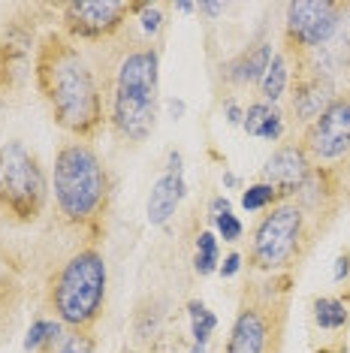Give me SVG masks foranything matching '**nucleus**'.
<instances>
[{
  "instance_id": "obj_12",
  "label": "nucleus",
  "mask_w": 350,
  "mask_h": 353,
  "mask_svg": "<svg viewBox=\"0 0 350 353\" xmlns=\"http://www.w3.org/2000/svg\"><path fill=\"white\" fill-rule=\"evenodd\" d=\"M311 170L314 166L305 151H302V145H281L266 160L260 181L272 184L278 194H281V199H290L299 194V188L305 184L308 175H311Z\"/></svg>"
},
{
  "instance_id": "obj_23",
  "label": "nucleus",
  "mask_w": 350,
  "mask_h": 353,
  "mask_svg": "<svg viewBox=\"0 0 350 353\" xmlns=\"http://www.w3.org/2000/svg\"><path fill=\"white\" fill-rule=\"evenodd\" d=\"M284 136V115L278 112V106L266 115V121L260 124V130H257V139H266V142H278Z\"/></svg>"
},
{
  "instance_id": "obj_26",
  "label": "nucleus",
  "mask_w": 350,
  "mask_h": 353,
  "mask_svg": "<svg viewBox=\"0 0 350 353\" xmlns=\"http://www.w3.org/2000/svg\"><path fill=\"white\" fill-rule=\"evenodd\" d=\"M238 269H242V254H229V256H224V263L218 266L220 278H233V275H238Z\"/></svg>"
},
{
  "instance_id": "obj_13",
  "label": "nucleus",
  "mask_w": 350,
  "mask_h": 353,
  "mask_svg": "<svg viewBox=\"0 0 350 353\" xmlns=\"http://www.w3.org/2000/svg\"><path fill=\"white\" fill-rule=\"evenodd\" d=\"M185 179H181V172H169L166 170L161 179L154 181V188H151V196H148V223H154V227H163L166 221L175 214V208L178 203L185 199Z\"/></svg>"
},
{
  "instance_id": "obj_7",
  "label": "nucleus",
  "mask_w": 350,
  "mask_h": 353,
  "mask_svg": "<svg viewBox=\"0 0 350 353\" xmlns=\"http://www.w3.org/2000/svg\"><path fill=\"white\" fill-rule=\"evenodd\" d=\"M347 6L350 3H336V0H296V3H287V15H284L287 49L296 58H308V54L326 49L344 25Z\"/></svg>"
},
{
  "instance_id": "obj_14",
  "label": "nucleus",
  "mask_w": 350,
  "mask_h": 353,
  "mask_svg": "<svg viewBox=\"0 0 350 353\" xmlns=\"http://www.w3.org/2000/svg\"><path fill=\"white\" fill-rule=\"evenodd\" d=\"M272 58H275L272 43H260V46H254V49L238 54V58L229 63L227 76L233 79L236 85H260V79L266 76V70H269V63H272Z\"/></svg>"
},
{
  "instance_id": "obj_9",
  "label": "nucleus",
  "mask_w": 350,
  "mask_h": 353,
  "mask_svg": "<svg viewBox=\"0 0 350 353\" xmlns=\"http://www.w3.org/2000/svg\"><path fill=\"white\" fill-rule=\"evenodd\" d=\"M139 3H127V0H70L63 3V30L73 39H85V43H100L109 39L115 30L136 12Z\"/></svg>"
},
{
  "instance_id": "obj_5",
  "label": "nucleus",
  "mask_w": 350,
  "mask_h": 353,
  "mask_svg": "<svg viewBox=\"0 0 350 353\" xmlns=\"http://www.w3.org/2000/svg\"><path fill=\"white\" fill-rule=\"evenodd\" d=\"M45 194L49 184L34 151L21 142L0 145V218L12 223L37 221L43 214Z\"/></svg>"
},
{
  "instance_id": "obj_3",
  "label": "nucleus",
  "mask_w": 350,
  "mask_h": 353,
  "mask_svg": "<svg viewBox=\"0 0 350 353\" xmlns=\"http://www.w3.org/2000/svg\"><path fill=\"white\" fill-rule=\"evenodd\" d=\"M54 205L73 227H88L103 214L109 199V172L88 142H63L54 154Z\"/></svg>"
},
{
  "instance_id": "obj_4",
  "label": "nucleus",
  "mask_w": 350,
  "mask_h": 353,
  "mask_svg": "<svg viewBox=\"0 0 350 353\" xmlns=\"http://www.w3.org/2000/svg\"><path fill=\"white\" fill-rule=\"evenodd\" d=\"M109 269L97 248L76 251L63 266L54 272L49 287V302L63 326L88 329L97 323L103 302H106Z\"/></svg>"
},
{
  "instance_id": "obj_1",
  "label": "nucleus",
  "mask_w": 350,
  "mask_h": 353,
  "mask_svg": "<svg viewBox=\"0 0 350 353\" xmlns=\"http://www.w3.org/2000/svg\"><path fill=\"white\" fill-rule=\"evenodd\" d=\"M34 79L54 124L76 139H91L103 127V94L85 54L67 34L43 37L34 54Z\"/></svg>"
},
{
  "instance_id": "obj_18",
  "label": "nucleus",
  "mask_w": 350,
  "mask_h": 353,
  "mask_svg": "<svg viewBox=\"0 0 350 353\" xmlns=\"http://www.w3.org/2000/svg\"><path fill=\"white\" fill-rule=\"evenodd\" d=\"M220 266V251H218V236L212 230H203L196 236V256H194V269L196 275H212Z\"/></svg>"
},
{
  "instance_id": "obj_25",
  "label": "nucleus",
  "mask_w": 350,
  "mask_h": 353,
  "mask_svg": "<svg viewBox=\"0 0 350 353\" xmlns=\"http://www.w3.org/2000/svg\"><path fill=\"white\" fill-rule=\"evenodd\" d=\"M275 106H269V103H251L248 106V112H245V121H242V127L248 130V136H257V130H260V124L266 121V115L272 112Z\"/></svg>"
},
{
  "instance_id": "obj_2",
  "label": "nucleus",
  "mask_w": 350,
  "mask_h": 353,
  "mask_svg": "<svg viewBox=\"0 0 350 353\" xmlns=\"http://www.w3.org/2000/svg\"><path fill=\"white\" fill-rule=\"evenodd\" d=\"M157 91H161V54L154 46L130 49L118 61L112 85V130L124 142H145L157 124Z\"/></svg>"
},
{
  "instance_id": "obj_10",
  "label": "nucleus",
  "mask_w": 350,
  "mask_h": 353,
  "mask_svg": "<svg viewBox=\"0 0 350 353\" xmlns=\"http://www.w3.org/2000/svg\"><path fill=\"white\" fill-rule=\"evenodd\" d=\"M336 82L329 76H320L308 63L296 61V73H293V94H290V109L299 124H314L317 118L329 109L336 100Z\"/></svg>"
},
{
  "instance_id": "obj_11",
  "label": "nucleus",
  "mask_w": 350,
  "mask_h": 353,
  "mask_svg": "<svg viewBox=\"0 0 350 353\" xmlns=\"http://www.w3.org/2000/svg\"><path fill=\"white\" fill-rule=\"evenodd\" d=\"M269 311H272V305L266 302H245L233 320V329H229L227 353H269V344L275 335Z\"/></svg>"
},
{
  "instance_id": "obj_8",
  "label": "nucleus",
  "mask_w": 350,
  "mask_h": 353,
  "mask_svg": "<svg viewBox=\"0 0 350 353\" xmlns=\"http://www.w3.org/2000/svg\"><path fill=\"white\" fill-rule=\"evenodd\" d=\"M299 145L317 170L350 157V94H338L329 109L305 127Z\"/></svg>"
},
{
  "instance_id": "obj_22",
  "label": "nucleus",
  "mask_w": 350,
  "mask_h": 353,
  "mask_svg": "<svg viewBox=\"0 0 350 353\" xmlns=\"http://www.w3.org/2000/svg\"><path fill=\"white\" fill-rule=\"evenodd\" d=\"M136 12H139V25H142V30H145L148 37L161 34V28H163V10L161 6L157 3H139Z\"/></svg>"
},
{
  "instance_id": "obj_24",
  "label": "nucleus",
  "mask_w": 350,
  "mask_h": 353,
  "mask_svg": "<svg viewBox=\"0 0 350 353\" xmlns=\"http://www.w3.org/2000/svg\"><path fill=\"white\" fill-rule=\"evenodd\" d=\"M214 227H218V236L224 239V242H238L242 239V232H245V227H242V221L236 218L233 212H227V214H220L218 221H214Z\"/></svg>"
},
{
  "instance_id": "obj_28",
  "label": "nucleus",
  "mask_w": 350,
  "mask_h": 353,
  "mask_svg": "<svg viewBox=\"0 0 350 353\" xmlns=\"http://www.w3.org/2000/svg\"><path fill=\"white\" fill-rule=\"evenodd\" d=\"M224 112H227V121H229V124H233V127H242V121H245V112L238 109V103H236V100H227Z\"/></svg>"
},
{
  "instance_id": "obj_21",
  "label": "nucleus",
  "mask_w": 350,
  "mask_h": 353,
  "mask_svg": "<svg viewBox=\"0 0 350 353\" xmlns=\"http://www.w3.org/2000/svg\"><path fill=\"white\" fill-rule=\"evenodd\" d=\"M94 350H97L94 335L88 332V329H73V332L61 335V339L43 353H94Z\"/></svg>"
},
{
  "instance_id": "obj_32",
  "label": "nucleus",
  "mask_w": 350,
  "mask_h": 353,
  "mask_svg": "<svg viewBox=\"0 0 350 353\" xmlns=\"http://www.w3.org/2000/svg\"><path fill=\"white\" fill-rule=\"evenodd\" d=\"M169 109H172V115L178 118L181 112H185V103H181V100H169Z\"/></svg>"
},
{
  "instance_id": "obj_27",
  "label": "nucleus",
  "mask_w": 350,
  "mask_h": 353,
  "mask_svg": "<svg viewBox=\"0 0 350 353\" xmlns=\"http://www.w3.org/2000/svg\"><path fill=\"white\" fill-rule=\"evenodd\" d=\"M227 212H233L229 208V203H227V196H214L212 203H209V218H212V223L220 218V214H227Z\"/></svg>"
},
{
  "instance_id": "obj_20",
  "label": "nucleus",
  "mask_w": 350,
  "mask_h": 353,
  "mask_svg": "<svg viewBox=\"0 0 350 353\" xmlns=\"http://www.w3.org/2000/svg\"><path fill=\"white\" fill-rule=\"evenodd\" d=\"M278 203H284L281 194H278L272 184H266V181L251 184V188L242 194V208L245 212H262V208H275Z\"/></svg>"
},
{
  "instance_id": "obj_29",
  "label": "nucleus",
  "mask_w": 350,
  "mask_h": 353,
  "mask_svg": "<svg viewBox=\"0 0 350 353\" xmlns=\"http://www.w3.org/2000/svg\"><path fill=\"white\" fill-rule=\"evenodd\" d=\"M347 272H350V254H341L338 263H336V272H332V278H336V281H344Z\"/></svg>"
},
{
  "instance_id": "obj_34",
  "label": "nucleus",
  "mask_w": 350,
  "mask_h": 353,
  "mask_svg": "<svg viewBox=\"0 0 350 353\" xmlns=\"http://www.w3.org/2000/svg\"><path fill=\"white\" fill-rule=\"evenodd\" d=\"M190 353H205V347H203V344H194V350H190Z\"/></svg>"
},
{
  "instance_id": "obj_30",
  "label": "nucleus",
  "mask_w": 350,
  "mask_h": 353,
  "mask_svg": "<svg viewBox=\"0 0 350 353\" xmlns=\"http://www.w3.org/2000/svg\"><path fill=\"white\" fill-rule=\"evenodd\" d=\"M196 10L205 12L209 19H214V15H220V12L227 10V6H224V3H196Z\"/></svg>"
},
{
  "instance_id": "obj_17",
  "label": "nucleus",
  "mask_w": 350,
  "mask_h": 353,
  "mask_svg": "<svg viewBox=\"0 0 350 353\" xmlns=\"http://www.w3.org/2000/svg\"><path fill=\"white\" fill-rule=\"evenodd\" d=\"M63 335V323L61 320H45V317H39L30 323L28 329V339H25V350L30 353H43V350H49L54 341H58Z\"/></svg>"
},
{
  "instance_id": "obj_19",
  "label": "nucleus",
  "mask_w": 350,
  "mask_h": 353,
  "mask_svg": "<svg viewBox=\"0 0 350 353\" xmlns=\"http://www.w3.org/2000/svg\"><path fill=\"white\" fill-rule=\"evenodd\" d=\"M187 311H190V335H194V344H203L212 339L214 326H218V317L205 308L203 302H187Z\"/></svg>"
},
{
  "instance_id": "obj_15",
  "label": "nucleus",
  "mask_w": 350,
  "mask_h": 353,
  "mask_svg": "<svg viewBox=\"0 0 350 353\" xmlns=\"http://www.w3.org/2000/svg\"><path fill=\"white\" fill-rule=\"evenodd\" d=\"M287 82H290V63H287V54L275 52V58H272V63H269L266 76L260 79V97H262V103L275 106V103L284 97V91H287Z\"/></svg>"
},
{
  "instance_id": "obj_6",
  "label": "nucleus",
  "mask_w": 350,
  "mask_h": 353,
  "mask_svg": "<svg viewBox=\"0 0 350 353\" xmlns=\"http://www.w3.org/2000/svg\"><path fill=\"white\" fill-rule=\"evenodd\" d=\"M305 221L308 214L302 212L296 199H284L275 208H269V214L257 223L251 242V263L262 272H281L293 266V260L302 251L305 242Z\"/></svg>"
},
{
  "instance_id": "obj_31",
  "label": "nucleus",
  "mask_w": 350,
  "mask_h": 353,
  "mask_svg": "<svg viewBox=\"0 0 350 353\" xmlns=\"http://www.w3.org/2000/svg\"><path fill=\"white\" fill-rule=\"evenodd\" d=\"M224 188L236 190V188H238V175H233V172H224Z\"/></svg>"
},
{
  "instance_id": "obj_33",
  "label": "nucleus",
  "mask_w": 350,
  "mask_h": 353,
  "mask_svg": "<svg viewBox=\"0 0 350 353\" xmlns=\"http://www.w3.org/2000/svg\"><path fill=\"white\" fill-rule=\"evenodd\" d=\"M175 10H178V12H194V10H196V3H178Z\"/></svg>"
},
{
  "instance_id": "obj_16",
  "label": "nucleus",
  "mask_w": 350,
  "mask_h": 353,
  "mask_svg": "<svg viewBox=\"0 0 350 353\" xmlns=\"http://www.w3.org/2000/svg\"><path fill=\"white\" fill-rule=\"evenodd\" d=\"M350 320V308L344 305V299H332V296H320L314 299V323L326 329V332H338L344 329Z\"/></svg>"
}]
</instances>
